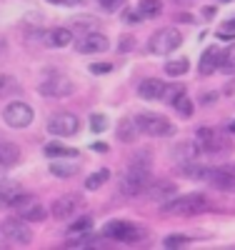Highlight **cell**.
Instances as JSON below:
<instances>
[{"mask_svg":"<svg viewBox=\"0 0 235 250\" xmlns=\"http://www.w3.org/2000/svg\"><path fill=\"white\" fill-rule=\"evenodd\" d=\"M173 3H185V0H173Z\"/></svg>","mask_w":235,"mask_h":250,"instance_id":"obj_47","label":"cell"},{"mask_svg":"<svg viewBox=\"0 0 235 250\" xmlns=\"http://www.w3.org/2000/svg\"><path fill=\"white\" fill-rule=\"evenodd\" d=\"M50 173L55 178H73L78 173V165L75 163H53L50 165Z\"/></svg>","mask_w":235,"mask_h":250,"instance_id":"obj_28","label":"cell"},{"mask_svg":"<svg viewBox=\"0 0 235 250\" xmlns=\"http://www.w3.org/2000/svg\"><path fill=\"white\" fill-rule=\"evenodd\" d=\"M210 208L208 198L200 193H190V195H178L173 200L163 203L165 213H175V215H195V213H205Z\"/></svg>","mask_w":235,"mask_h":250,"instance_id":"obj_3","label":"cell"},{"mask_svg":"<svg viewBox=\"0 0 235 250\" xmlns=\"http://www.w3.org/2000/svg\"><path fill=\"white\" fill-rule=\"evenodd\" d=\"M118 188H120V195H125V198H135L143 190H148L150 188V155L148 153L135 155L133 163L120 175Z\"/></svg>","mask_w":235,"mask_h":250,"instance_id":"obj_1","label":"cell"},{"mask_svg":"<svg viewBox=\"0 0 235 250\" xmlns=\"http://www.w3.org/2000/svg\"><path fill=\"white\" fill-rule=\"evenodd\" d=\"M165 83L163 80H158V78H145L140 85H138V95L140 98H145V100H158V98H163L165 95Z\"/></svg>","mask_w":235,"mask_h":250,"instance_id":"obj_17","label":"cell"},{"mask_svg":"<svg viewBox=\"0 0 235 250\" xmlns=\"http://www.w3.org/2000/svg\"><path fill=\"white\" fill-rule=\"evenodd\" d=\"M110 48V40L105 38L103 33H85L75 40V50L83 55H90V53H105Z\"/></svg>","mask_w":235,"mask_h":250,"instance_id":"obj_13","label":"cell"},{"mask_svg":"<svg viewBox=\"0 0 235 250\" xmlns=\"http://www.w3.org/2000/svg\"><path fill=\"white\" fill-rule=\"evenodd\" d=\"M98 3H100L103 10H110V13H113V10H118V8L125 3V0H98Z\"/></svg>","mask_w":235,"mask_h":250,"instance_id":"obj_38","label":"cell"},{"mask_svg":"<svg viewBox=\"0 0 235 250\" xmlns=\"http://www.w3.org/2000/svg\"><path fill=\"white\" fill-rule=\"evenodd\" d=\"M178 173H180L183 178H190V180H205V178H208V168H203V165H195L193 160L180 163Z\"/></svg>","mask_w":235,"mask_h":250,"instance_id":"obj_19","label":"cell"},{"mask_svg":"<svg viewBox=\"0 0 235 250\" xmlns=\"http://www.w3.org/2000/svg\"><path fill=\"white\" fill-rule=\"evenodd\" d=\"M83 205V195L80 193H65V195H60L53 200L50 205V210H53V218L55 220H68L78 213V208Z\"/></svg>","mask_w":235,"mask_h":250,"instance_id":"obj_11","label":"cell"},{"mask_svg":"<svg viewBox=\"0 0 235 250\" xmlns=\"http://www.w3.org/2000/svg\"><path fill=\"white\" fill-rule=\"evenodd\" d=\"M3 53H5V40L0 38V55H3Z\"/></svg>","mask_w":235,"mask_h":250,"instance_id":"obj_44","label":"cell"},{"mask_svg":"<svg viewBox=\"0 0 235 250\" xmlns=\"http://www.w3.org/2000/svg\"><path fill=\"white\" fill-rule=\"evenodd\" d=\"M183 45V35L173 28H163L158 30L153 38H150V43H148V48H150V53L155 55H168V53H173Z\"/></svg>","mask_w":235,"mask_h":250,"instance_id":"obj_7","label":"cell"},{"mask_svg":"<svg viewBox=\"0 0 235 250\" xmlns=\"http://www.w3.org/2000/svg\"><path fill=\"white\" fill-rule=\"evenodd\" d=\"M138 13L143 15V20H153V18H158L163 13V3L160 0H140Z\"/></svg>","mask_w":235,"mask_h":250,"instance_id":"obj_22","label":"cell"},{"mask_svg":"<svg viewBox=\"0 0 235 250\" xmlns=\"http://www.w3.org/2000/svg\"><path fill=\"white\" fill-rule=\"evenodd\" d=\"M135 125H138L140 133L150 135V138H168V135L175 133V125L165 115H158V113H140L135 118Z\"/></svg>","mask_w":235,"mask_h":250,"instance_id":"obj_4","label":"cell"},{"mask_svg":"<svg viewBox=\"0 0 235 250\" xmlns=\"http://www.w3.org/2000/svg\"><path fill=\"white\" fill-rule=\"evenodd\" d=\"M0 230H3V238H5L8 243H15V245H28V243L33 240V230L28 228V220H23L20 215L3 220Z\"/></svg>","mask_w":235,"mask_h":250,"instance_id":"obj_8","label":"cell"},{"mask_svg":"<svg viewBox=\"0 0 235 250\" xmlns=\"http://www.w3.org/2000/svg\"><path fill=\"white\" fill-rule=\"evenodd\" d=\"M38 93L45 95V98H65L73 93V83L63 75V73H45V78L40 80L38 85Z\"/></svg>","mask_w":235,"mask_h":250,"instance_id":"obj_6","label":"cell"},{"mask_svg":"<svg viewBox=\"0 0 235 250\" xmlns=\"http://www.w3.org/2000/svg\"><path fill=\"white\" fill-rule=\"evenodd\" d=\"M163 243H165V248H180V245L190 243V238H185V235H168Z\"/></svg>","mask_w":235,"mask_h":250,"instance_id":"obj_35","label":"cell"},{"mask_svg":"<svg viewBox=\"0 0 235 250\" xmlns=\"http://www.w3.org/2000/svg\"><path fill=\"white\" fill-rule=\"evenodd\" d=\"M45 155L48 158H75L78 150L68 148V145H60V143H48L45 145Z\"/></svg>","mask_w":235,"mask_h":250,"instance_id":"obj_24","label":"cell"},{"mask_svg":"<svg viewBox=\"0 0 235 250\" xmlns=\"http://www.w3.org/2000/svg\"><path fill=\"white\" fill-rule=\"evenodd\" d=\"M80 130V120L73 113H58L48 120V133L58 135V138H70Z\"/></svg>","mask_w":235,"mask_h":250,"instance_id":"obj_10","label":"cell"},{"mask_svg":"<svg viewBox=\"0 0 235 250\" xmlns=\"http://www.w3.org/2000/svg\"><path fill=\"white\" fill-rule=\"evenodd\" d=\"M73 43V33L65 30V28H55V30H48V45L53 48H65Z\"/></svg>","mask_w":235,"mask_h":250,"instance_id":"obj_20","label":"cell"},{"mask_svg":"<svg viewBox=\"0 0 235 250\" xmlns=\"http://www.w3.org/2000/svg\"><path fill=\"white\" fill-rule=\"evenodd\" d=\"M223 38H230V35H235V18H230V20H225L223 23V33H220Z\"/></svg>","mask_w":235,"mask_h":250,"instance_id":"obj_39","label":"cell"},{"mask_svg":"<svg viewBox=\"0 0 235 250\" xmlns=\"http://www.w3.org/2000/svg\"><path fill=\"white\" fill-rule=\"evenodd\" d=\"M230 133H235V120L230 123Z\"/></svg>","mask_w":235,"mask_h":250,"instance_id":"obj_45","label":"cell"},{"mask_svg":"<svg viewBox=\"0 0 235 250\" xmlns=\"http://www.w3.org/2000/svg\"><path fill=\"white\" fill-rule=\"evenodd\" d=\"M15 90H20L18 80H13L10 75H3V78H0V95H10V93H15Z\"/></svg>","mask_w":235,"mask_h":250,"instance_id":"obj_30","label":"cell"},{"mask_svg":"<svg viewBox=\"0 0 235 250\" xmlns=\"http://www.w3.org/2000/svg\"><path fill=\"white\" fill-rule=\"evenodd\" d=\"M90 130L93 133H103V130H108V118L105 115H90Z\"/></svg>","mask_w":235,"mask_h":250,"instance_id":"obj_33","label":"cell"},{"mask_svg":"<svg viewBox=\"0 0 235 250\" xmlns=\"http://www.w3.org/2000/svg\"><path fill=\"white\" fill-rule=\"evenodd\" d=\"M20 160V150L15 143H0V163L5 168H13V165Z\"/></svg>","mask_w":235,"mask_h":250,"instance_id":"obj_21","label":"cell"},{"mask_svg":"<svg viewBox=\"0 0 235 250\" xmlns=\"http://www.w3.org/2000/svg\"><path fill=\"white\" fill-rule=\"evenodd\" d=\"M225 3H228V0H225Z\"/></svg>","mask_w":235,"mask_h":250,"instance_id":"obj_49","label":"cell"},{"mask_svg":"<svg viewBox=\"0 0 235 250\" xmlns=\"http://www.w3.org/2000/svg\"><path fill=\"white\" fill-rule=\"evenodd\" d=\"M173 150H175L173 158H180L183 163H188V160H193V158L198 155L200 148H198V143H195V145H193V143H180L178 148H173Z\"/></svg>","mask_w":235,"mask_h":250,"instance_id":"obj_25","label":"cell"},{"mask_svg":"<svg viewBox=\"0 0 235 250\" xmlns=\"http://www.w3.org/2000/svg\"><path fill=\"white\" fill-rule=\"evenodd\" d=\"M3 118H5V123L10 125V128H28V125L33 123V118H35V113H33V108L28 105V103L13 100L3 110Z\"/></svg>","mask_w":235,"mask_h":250,"instance_id":"obj_9","label":"cell"},{"mask_svg":"<svg viewBox=\"0 0 235 250\" xmlns=\"http://www.w3.org/2000/svg\"><path fill=\"white\" fill-rule=\"evenodd\" d=\"M50 5H65V8H73V5H78L80 0H48Z\"/></svg>","mask_w":235,"mask_h":250,"instance_id":"obj_41","label":"cell"},{"mask_svg":"<svg viewBox=\"0 0 235 250\" xmlns=\"http://www.w3.org/2000/svg\"><path fill=\"white\" fill-rule=\"evenodd\" d=\"M90 150H95V153H108V143H93Z\"/></svg>","mask_w":235,"mask_h":250,"instance_id":"obj_42","label":"cell"},{"mask_svg":"<svg viewBox=\"0 0 235 250\" xmlns=\"http://www.w3.org/2000/svg\"><path fill=\"white\" fill-rule=\"evenodd\" d=\"M0 238H3V230H0Z\"/></svg>","mask_w":235,"mask_h":250,"instance_id":"obj_48","label":"cell"},{"mask_svg":"<svg viewBox=\"0 0 235 250\" xmlns=\"http://www.w3.org/2000/svg\"><path fill=\"white\" fill-rule=\"evenodd\" d=\"M188 68H190L188 58H178V60H168V62H165V73H168V75H173V78L185 75V73H188Z\"/></svg>","mask_w":235,"mask_h":250,"instance_id":"obj_27","label":"cell"},{"mask_svg":"<svg viewBox=\"0 0 235 250\" xmlns=\"http://www.w3.org/2000/svg\"><path fill=\"white\" fill-rule=\"evenodd\" d=\"M195 143L205 153H230L233 150L230 135L225 130H218V128H208V125L195 130Z\"/></svg>","mask_w":235,"mask_h":250,"instance_id":"obj_2","label":"cell"},{"mask_svg":"<svg viewBox=\"0 0 235 250\" xmlns=\"http://www.w3.org/2000/svg\"><path fill=\"white\" fill-rule=\"evenodd\" d=\"M138 125H135V118H123L118 123V140L120 143H135L138 138Z\"/></svg>","mask_w":235,"mask_h":250,"instance_id":"obj_18","label":"cell"},{"mask_svg":"<svg viewBox=\"0 0 235 250\" xmlns=\"http://www.w3.org/2000/svg\"><path fill=\"white\" fill-rule=\"evenodd\" d=\"M90 228H93V218H78L73 225H70V233H90Z\"/></svg>","mask_w":235,"mask_h":250,"instance_id":"obj_31","label":"cell"},{"mask_svg":"<svg viewBox=\"0 0 235 250\" xmlns=\"http://www.w3.org/2000/svg\"><path fill=\"white\" fill-rule=\"evenodd\" d=\"M173 108H175L183 118H190V115H193V100H188V95H180V98L173 103Z\"/></svg>","mask_w":235,"mask_h":250,"instance_id":"obj_29","label":"cell"},{"mask_svg":"<svg viewBox=\"0 0 235 250\" xmlns=\"http://www.w3.org/2000/svg\"><path fill=\"white\" fill-rule=\"evenodd\" d=\"M103 235L110 240H118V243H138V240H143L145 233L128 220H110L103 225Z\"/></svg>","mask_w":235,"mask_h":250,"instance_id":"obj_5","label":"cell"},{"mask_svg":"<svg viewBox=\"0 0 235 250\" xmlns=\"http://www.w3.org/2000/svg\"><path fill=\"white\" fill-rule=\"evenodd\" d=\"M13 208L18 210V215L23 218V220H28V223H43L45 220V208H43L35 198H30V195H20L15 203H13Z\"/></svg>","mask_w":235,"mask_h":250,"instance_id":"obj_12","label":"cell"},{"mask_svg":"<svg viewBox=\"0 0 235 250\" xmlns=\"http://www.w3.org/2000/svg\"><path fill=\"white\" fill-rule=\"evenodd\" d=\"M220 70L235 73V48H228V50L223 53V65H220Z\"/></svg>","mask_w":235,"mask_h":250,"instance_id":"obj_32","label":"cell"},{"mask_svg":"<svg viewBox=\"0 0 235 250\" xmlns=\"http://www.w3.org/2000/svg\"><path fill=\"white\" fill-rule=\"evenodd\" d=\"M175 193V185L168 183V180H160L155 185H150V190H148V198L150 200H163V198H170Z\"/></svg>","mask_w":235,"mask_h":250,"instance_id":"obj_23","label":"cell"},{"mask_svg":"<svg viewBox=\"0 0 235 250\" xmlns=\"http://www.w3.org/2000/svg\"><path fill=\"white\" fill-rule=\"evenodd\" d=\"M125 20H128V23H140L143 15H140L138 10H128V13H125Z\"/></svg>","mask_w":235,"mask_h":250,"instance_id":"obj_40","label":"cell"},{"mask_svg":"<svg viewBox=\"0 0 235 250\" xmlns=\"http://www.w3.org/2000/svg\"><path fill=\"white\" fill-rule=\"evenodd\" d=\"M223 53H225V50H220V48H208V50L200 55L198 70H200L203 75H210V73L220 70V65H223Z\"/></svg>","mask_w":235,"mask_h":250,"instance_id":"obj_15","label":"cell"},{"mask_svg":"<svg viewBox=\"0 0 235 250\" xmlns=\"http://www.w3.org/2000/svg\"><path fill=\"white\" fill-rule=\"evenodd\" d=\"M110 70H113L110 62H93V65H90V73H95V75H105Z\"/></svg>","mask_w":235,"mask_h":250,"instance_id":"obj_37","label":"cell"},{"mask_svg":"<svg viewBox=\"0 0 235 250\" xmlns=\"http://www.w3.org/2000/svg\"><path fill=\"white\" fill-rule=\"evenodd\" d=\"M3 168H5V165H3V163H0V173H3Z\"/></svg>","mask_w":235,"mask_h":250,"instance_id":"obj_46","label":"cell"},{"mask_svg":"<svg viewBox=\"0 0 235 250\" xmlns=\"http://www.w3.org/2000/svg\"><path fill=\"white\" fill-rule=\"evenodd\" d=\"M213 188L225 193H235V173L230 168H208V178H205Z\"/></svg>","mask_w":235,"mask_h":250,"instance_id":"obj_14","label":"cell"},{"mask_svg":"<svg viewBox=\"0 0 235 250\" xmlns=\"http://www.w3.org/2000/svg\"><path fill=\"white\" fill-rule=\"evenodd\" d=\"M180 95H185V88H183V85H168V88H165V95H163V98H165L168 103H175V100H178Z\"/></svg>","mask_w":235,"mask_h":250,"instance_id":"obj_34","label":"cell"},{"mask_svg":"<svg viewBox=\"0 0 235 250\" xmlns=\"http://www.w3.org/2000/svg\"><path fill=\"white\" fill-rule=\"evenodd\" d=\"M108 180H110V170L108 168H100L98 173H93L88 180H85V188H88V190H98V188H103Z\"/></svg>","mask_w":235,"mask_h":250,"instance_id":"obj_26","label":"cell"},{"mask_svg":"<svg viewBox=\"0 0 235 250\" xmlns=\"http://www.w3.org/2000/svg\"><path fill=\"white\" fill-rule=\"evenodd\" d=\"M133 45H135V40H133L130 35H123V38L118 40V53H130Z\"/></svg>","mask_w":235,"mask_h":250,"instance_id":"obj_36","label":"cell"},{"mask_svg":"<svg viewBox=\"0 0 235 250\" xmlns=\"http://www.w3.org/2000/svg\"><path fill=\"white\" fill-rule=\"evenodd\" d=\"M23 195V190H20V185L8 180V178H0V210L3 208H13V203Z\"/></svg>","mask_w":235,"mask_h":250,"instance_id":"obj_16","label":"cell"},{"mask_svg":"<svg viewBox=\"0 0 235 250\" xmlns=\"http://www.w3.org/2000/svg\"><path fill=\"white\" fill-rule=\"evenodd\" d=\"M203 15H205V18L210 20L213 15H215V8H203Z\"/></svg>","mask_w":235,"mask_h":250,"instance_id":"obj_43","label":"cell"}]
</instances>
